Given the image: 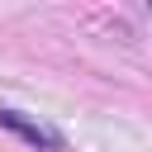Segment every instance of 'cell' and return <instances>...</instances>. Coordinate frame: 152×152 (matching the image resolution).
Segmentation results:
<instances>
[{
  "instance_id": "cell-1",
  "label": "cell",
  "mask_w": 152,
  "mask_h": 152,
  "mask_svg": "<svg viewBox=\"0 0 152 152\" xmlns=\"http://www.w3.org/2000/svg\"><path fill=\"white\" fill-rule=\"evenodd\" d=\"M0 124L10 128V133H19L24 142H33V147H43V152H57L62 147V138L52 133V128H43V124H28L19 109H0Z\"/></svg>"
}]
</instances>
